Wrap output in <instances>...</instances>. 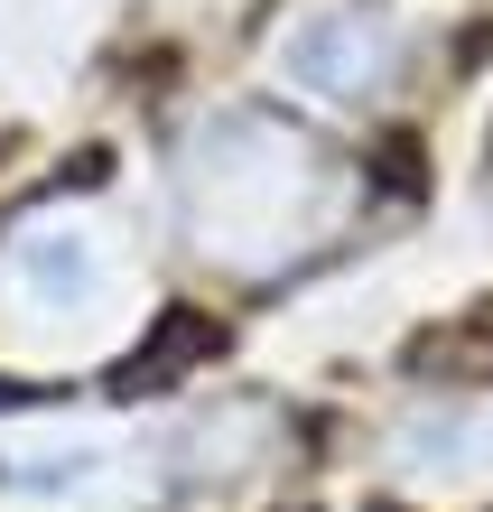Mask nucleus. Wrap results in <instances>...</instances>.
<instances>
[{
    "label": "nucleus",
    "instance_id": "nucleus-1",
    "mask_svg": "<svg viewBox=\"0 0 493 512\" xmlns=\"http://www.w3.org/2000/svg\"><path fill=\"white\" fill-rule=\"evenodd\" d=\"M354 177L326 159L307 131H289L280 112H214V122L177 149V243L205 270L233 280H280L345 224Z\"/></svg>",
    "mask_w": 493,
    "mask_h": 512
},
{
    "label": "nucleus",
    "instance_id": "nucleus-2",
    "mask_svg": "<svg viewBox=\"0 0 493 512\" xmlns=\"http://www.w3.org/2000/svg\"><path fill=\"white\" fill-rule=\"evenodd\" d=\"M149 326V270L84 196H38L0 224V373L56 382L112 364Z\"/></svg>",
    "mask_w": 493,
    "mask_h": 512
},
{
    "label": "nucleus",
    "instance_id": "nucleus-4",
    "mask_svg": "<svg viewBox=\"0 0 493 512\" xmlns=\"http://www.w3.org/2000/svg\"><path fill=\"white\" fill-rule=\"evenodd\" d=\"M400 475H410L419 494H493V401L419 419V429L400 438Z\"/></svg>",
    "mask_w": 493,
    "mask_h": 512
},
{
    "label": "nucleus",
    "instance_id": "nucleus-3",
    "mask_svg": "<svg viewBox=\"0 0 493 512\" xmlns=\"http://www.w3.org/2000/svg\"><path fill=\"white\" fill-rule=\"evenodd\" d=\"M400 66V38L373 10H307L280 38V75L307 103H373Z\"/></svg>",
    "mask_w": 493,
    "mask_h": 512
}]
</instances>
